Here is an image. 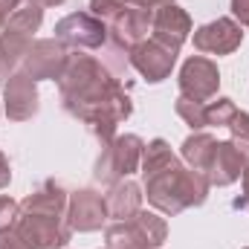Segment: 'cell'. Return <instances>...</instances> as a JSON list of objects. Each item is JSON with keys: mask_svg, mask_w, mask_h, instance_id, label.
I'll return each instance as SVG.
<instances>
[{"mask_svg": "<svg viewBox=\"0 0 249 249\" xmlns=\"http://www.w3.org/2000/svg\"><path fill=\"white\" fill-rule=\"evenodd\" d=\"M0 249H35L18 229H0Z\"/></svg>", "mask_w": 249, "mask_h": 249, "instance_id": "23", "label": "cell"}, {"mask_svg": "<svg viewBox=\"0 0 249 249\" xmlns=\"http://www.w3.org/2000/svg\"><path fill=\"white\" fill-rule=\"evenodd\" d=\"M247 162H249V148H244V142L241 145H235V142H214L203 177H206L209 186H229L247 171Z\"/></svg>", "mask_w": 249, "mask_h": 249, "instance_id": "7", "label": "cell"}, {"mask_svg": "<svg viewBox=\"0 0 249 249\" xmlns=\"http://www.w3.org/2000/svg\"><path fill=\"white\" fill-rule=\"evenodd\" d=\"M217 84H220V72H217V64L197 55V58H188L180 70V93L191 99V102H206L217 93Z\"/></svg>", "mask_w": 249, "mask_h": 249, "instance_id": "10", "label": "cell"}, {"mask_svg": "<svg viewBox=\"0 0 249 249\" xmlns=\"http://www.w3.org/2000/svg\"><path fill=\"white\" fill-rule=\"evenodd\" d=\"M174 61H177V50H171V47H165L160 41H142V44H136L130 50V67L148 81L168 78Z\"/></svg>", "mask_w": 249, "mask_h": 249, "instance_id": "11", "label": "cell"}, {"mask_svg": "<svg viewBox=\"0 0 249 249\" xmlns=\"http://www.w3.org/2000/svg\"><path fill=\"white\" fill-rule=\"evenodd\" d=\"M241 26L232 20V18H217L206 26H200L194 32V47L200 53H212V55H229L241 47Z\"/></svg>", "mask_w": 249, "mask_h": 249, "instance_id": "13", "label": "cell"}, {"mask_svg": "<svg viewBox=\"0 0 249 249\" xmlns=\"http://www.w3.org/2000/svg\"><path fill=\"white\" fill-rule=\"evenodd\" d=\"M142 154H145V142L133 133H124L116 136L105 145L99 162H96V180L99 183H107V186H116L122 177L133 174L142 162Z\"/></svg>", "mask_w": 249, "mask_h": 249, "instance_id": "5", "label": "cell"}, {"mask_svg": "<svg viewBox=\"0 0 249 249\" xmlns=\"http://www.w3.org/2000/svg\"><path fill=\"white\" fill-rule=\"evenodd\" d=\"M67 191L58 183H44L35 194L20 203L18 232L35 249H61L70 244V223H67Z\"/></svg>", "mask_w": 249, "mask_h": 249, "instance_id": "3", "label": "cell"}, {"mask_svg": "<svg viewBox=\"0 0 249 249\" xmlns=\"http://www.w3.org/2000/svg\"><path fill=\"white\" fill-rule=\"evenodd\" d=\"M55 38L78 50H99L107 38V29H105V20L96 18L93 12H75L55 23Z\"/></svg>", "mask_w": 249, "mask_h": 249, "instance_id": "6", "label": "cell"}, {"mask_svg": "<svg viewBox=\"0 0 249 249\" xmlns=\"http://www.w3.org/2000/svg\"><path fill=\"white\" fill-rule=\"evenodd\" d=\"M107 220V203L102 200V194L84 188L75 191L67 203V223L75 232H96L102 229V223Z\"/></svg>", "mask_w": 249, "mask_h": 249, "instance_id": "12", "label": "cell"}, {"mask_svg": "<svg viewBox=\"0 0 249 249\" xmlns=\"http://www.w3.org/2000/svg\"><path fill=\"white\" fill-rule=\"evenodd\" d=\"M58 84L67 113L81 119L93 136L102 139V145H107L116 124L130 116V99L122 84L107 72L105 64L90 55H70Z\"/></svg>", "mask_w": 249, "mask_h": 249, "instance_id": "1", "label": "cell"}, {"mask_svg": "<svg viewBox=\"0 0 249 249\" xmlns=\"http://www.w3.org/2000/svg\"><path fill=\"white\" fill-rule=\"evenodd\" d=\"M29 47H32V35H23V32H18L12 26L0 29V78H6L9 70H15L23 61Z\"/></svg>", "mask_w": 249, "mask_h": 249, "instance_id": "17", "label": "cell"}, {"mask_svg": "<svg viewBox=\"0 0 249 249\" xmlns=\"http://www.w3.org/2000/svg\"><path fill=\"white\" fill-rule=\"evenodd\" d=\"M107 203V217L113 220H130L133 214L142 212V194H139V186L124 180V183H116L113 191L105 197Z\"/></svg>", "mask_w": 249, "mask_h": 249, "instance_id": "16", "label": "cell"}, {"mask_svg": "<svg viewBox=\"0 0 249 249\" xmlns=\"http://www.w3.org/2000/svg\"><path fill=\"white\" fill-rule=\"evenodd\" d=\"M232 12H235V18L249 29V0H232Z\"/></svg>", "mask_w": 249, "mask_h": 249, "instance_id": "24", "label": "cell"}, {"mask_svg": "<svg viewBox=\"0 0 249 249\" xmlns=\"http://www.w3.org/2000/svg\"><path fill=\"white\" fill-rule=\"evenodd\" d=\"M67 58L70 55L64 53V47L55 38H44V41H32V47L26 50L20 64L32 81H41V78H61Z\"/></svg>", "mask_w": 249, "mask_h": 249, "instance_id": "8", "label": "cell"}, {"mask_svg": "<svg viewBox=\"0 0 249 249\" xmlns=\"http://www.w3.org/2000/svg\"><path fill=\"white\" fill-rule=\"evenodd\" d=\"M151 29H154V41H160V44H165V47H171V50L180 53L183 41H186L188 32H191V20H188V15L174 0H168V3H162L154 12Z\"/></svg>", "mask_w": 249, "mask_h": 249, "instance_id": "14", "label": "cell"}, {"mask_svg": "<svg viewBox=\"0 0 249 249\" xmlns=\"http://www.w3.org/2000/svg\"><path fill=\"white\" fill-rule=\"evenodd\" d=\"M151 20H154V12L148 9H136V6H127L124 12H119L113 20H110V35H113V55L119 53H130L136 44L148 41V32H151Z\"/></svg>", "mask_w": 249, "mask_h": 249, "instance_id": "9", "label": "cell"}, {"mask_svg": "<svg viewBox=\"0 0 249 249\" xmlns=\"http://www.w3.org/2000/svg\"><path fill=\"white\" fill-rule=\"evenodd\" d=\"M18 214H20V206L12 197H0V229H12L18 223Z\"/></svg>", "mask_w": 249, "mask_h": 249, "instance_id": "22", "label": "cell"}, {"mask_svg": "<svg viewBox=\"0 0 249 249\" xmlns=\"http://www.w3.org/2000/svg\"><path fill=\"white\" fill-rule=\"evenodd\" d=\"M38 6H58V3H64V0H35Z\"/></svg>", "mask_w": 249, "mask_h": 249, "instance_id": "28", "label": "cell"}, {"mask_svg": "<svg viewBox=\"0 0 249 249\" xmlns=\"http://www.w3.org/2000/svg\"><path fill=\"white\" fill-rule=\"evenodd\" d=\"M38 113V90L26 72H15L6 81V116L15 122H26Z\"/></svg>", "mask_w": 249, "mask_h": 249, "instance_id": "15", "label": "cell"}, {"mask_svg": "<svg viewBox=\"0 0 249 249\" xmlns=\"http://www.w3.org/2000/svg\"><path fill=\"white\" fill-rule=\"evenodd\" d=\"M9 180H12V171H9V160L3 157V151H0V188L9 186Z\"/></svg>", "mask_w": 249, "mask_h": 249, "instance_id": "26", "label": "cell"}, {"mask_svg": "<svg viewBox=\"0 0 249 249\" xmlns=\"http://www.w3.org/2000/svg\"><path fill=\"white\" fill-rule=\"evenodd\" d=\"M214 142L217 139L209 136V133H194V136H188L186 142H183V160L191 165V171H197L200 177H203V171L209 165V157H212Z\"/></svg>", "mask_w": 249, "mask_h": 249, "instance_id": "18", "label": "cell"}, {"mask_svg": "<svg viewBox=\"0 0 249 249\" xmlns=\"http://www.w3.org/2000/svg\"><path fill=\"white\" fill-rule=\"evenodd\" d=\"M238 206H244L249 212V162H247V171H244V197L238 200Z\"/></svg>", "mask_w": 249, "mask_h": 249, "instance_id": "27", "label": "cell"}, {"mask_svg": "<svg viewBox=\"0 0 249 249\" xmlns=\"http://www.w3.org/2000/svg\"><path fill=\"white\" fill-rule=\"evenodd\" d=\"M110 249H157L165 244L168 226L160 214L139 212L130 220H116L105 232Z\"/></svg>", "mask_w": 249, "mask_h": 249, "instance_id": "4", "label": "cell"}, {"mask_svg": "<svg viewBox=\"0 0 249 249\" xmlns=\"http://www.w3.org/2000/svg\"><path fill=\"white\" fill-rule=\"evenodd\" d=\"M142 180L151 206L165 214H177L188 206H200L206 200L209 183L197 171L186 168L168 148L165 139H154L142 154Z\"/></svg>", "mask_w": 249, "mask_h": 249, "instance_id": "2", "label": "cell"}, {"mask_svg": "<svg viewBox=\"0 0 249 249\" xmlns=\"http://www.w3.org/2000/svg\"><path fill=\"white\" fill-rule=\"evenodd\" d=\"M20 3H23V0H0V29L6 26L9 15H12V12H15V9L20 6Z\"/></svg>", "mask_w": 249, "mask_h": 249, "instance_id": "25", "label": "cell"}, {"mask_svg": "<svg viewBox=\"0 0 249 249\" xmlns=\"http://www.w3.org/2000/svg\"><path fill=\"white\" fill-rule=\"evenodd\" d=\"M226 127L235 133V139H241V142H249V113H244V110H232V116H229V122H226Z\"/></svg>", "mask_w": 249, "mask_h": 249, "instance_id": "21", "label": "cell"}, {"mask_svg": "<svg viewBox=\"0 0 249 249\" xmlns=\"http://www.w3.org/2000/svg\"><path fill=\"white\" fill-rule=\"evenodd\" d=\"M177 113H180L194 130L206 127V119H203V113H206V102H191V99H186V96H180V99H177Z\"/></svg>", "mask_w": 249, "mask_h": 249, "instance_id": "19", "label": "cell"}, {"mask_svg": "<svg viewBox=\"0 0 249 249\" xmlns=\"http://www.w3.org/2000/svg\"><path fill=\"white\" fill-rule=\"evenodd\" d=\"M130 3L127 0H90V9H93V15L96 18H102V20H113L119 12H124Z\"/></svg>", "mask_w": 249, "mask_h": 249, "instance_id": "20", "label": "cell"}]
</instances>
